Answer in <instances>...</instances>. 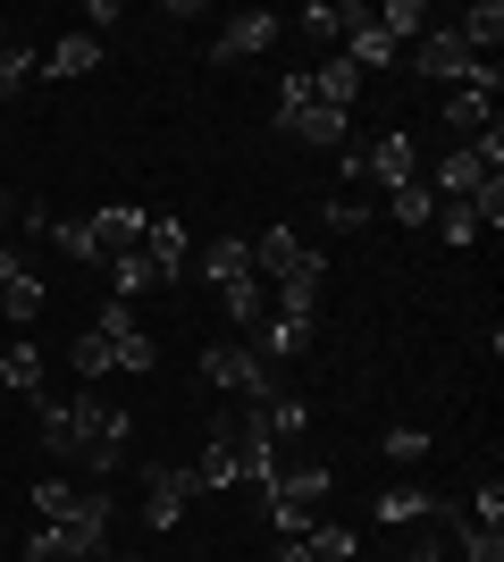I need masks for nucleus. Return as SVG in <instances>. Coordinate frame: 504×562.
<instances>
[{"label": "nucleus", "instance_id": "nucleus-1", "mask_svg": "<svg viewBox=\"0 0 504 562\" xmlns=\"http://www.w3.org/2000/svg\"><path fill=\"white\" fill-rule=\"evenodd\" d=\"M68 420H76V462L93 470V479H110V470L126 462V437H135V412H119V403H101L93 386L68 403Z\"/></svg>", "mask_w": 504, "mask_h": 562}, {"label": "nucleus", "instance_id": "nucleus-2", "mask_svg": "<svg viewBox=\"0 0 504 562\" xmlns=\"http://www.w3.org/2000/svg\"><path fill=\"white\" fill-rule=\"evenodd\" d=\"M253 278H261V285H320V278H328V260H320L294 227H269L261 244H253Z\"/></svg>", "mask_w": 504, "mask_h": 562}, {"label": "nucleus", "instance_id": "nucleus-3", "mask_svg": "<svg viewBox=\"0 0 504 562\" xmlns=\"http://www.w3.org/2000/svg\"><path fill=\"white\" fill-rule=\"evenodd\" d=\"M345 177H354V193H361V186L395 193V186H412V177H421V151H412V135H404V126H387V135L370 143V151H354V160H345Z\"/></svg>", "mask_w": 504, "mask_h": 562}, {"label": "nucleus", "instance_id": "nucleus-4", "mask_svg": "<svg viewBox=\"0 0 504 562\" xmlns=\"http://www.w3.org/2000/svg\"><path fill=\"white\" fill-rule=\"evenodd\" d=\"M202 378H211L219 395H244V403H269V395H278V378H269V361L253 345H211V352H202Z\"/></svg>", "mask_w": 504, "mask_h": 562}, {"label": "nucleus", "instance_id": "nucleus-5", "mask_svg": "<svg viewBox=\"0 0 504 562\" xmlns=\"http://www.w3.org/2000/svg\"><path fill=\"white\" fill-rule=\"evenodd\" d=\"M496 85H504V76H496V59H488L471 85H455V93H446V126H455L462 143H480L488 126H496Z\"/></svg>", "mask_w": 504, "mask_h": 562}, {"label": "nucleus", "instance_id": "nucleus-6", "mask_svg": "<svg viewBox=\"0 0 504 562\" xmlns=\"http://www.w3.org/2000/svg\"><path fill=\"white\" fill-rule=\"evenodd\" d=\"M412 68H421V76H437V85H471V76H480L488 59H471V50H462V34H455V25H437V34H421V43H412Z\"/></svg>", "mask_w": 504, "mask_h": 562}, {"label": "nucleus", "instance_id": "nucleus-7", "mask_svg": "<svg viewBox=\"0 0 504 562\" xmlns=\"http://www.w3.org/2000/svg\"><path fill=\"white\" fill-rule=\"evenodd\" d=\"M186 504H193V470L160 462V470H152V487H144V520H152V529H177Z\"/></svg>", "mask_w": 504, "mask_h": 562}, {"label": "nucleus", "instance_id": "nucleus-8", "mask_svg": "<svg viewBox=\"0 0 504 562\" xmlns=\"http://www.w3.org/2000/svg\"><path fill=\"white\" fill-rule=\"evenodd\" d=\"M278 34H287V25L269 18V9H236V18L219 25V59H261Z\"/></svg>", "mask_w": 504, "mask_h": 562}, {"label": "nucleus", "instance_id": "nucleus-9", "mask_svg": "<svg viewBox=\"0 0 504 562\" xmlns=\"http://www.w3.org/2000/svg\"><path fill=\"white\" fill-rule=\"evenodd\" d=\"M227 446H236V470H244V479H261V487L278 479V437L261 428V412H244V420L227 428Z\"/></svg>", "mask_w": 504, "mask_h": 562}, {"label": "nucleus", "instance_id": "nucleus-10", "mask_svg": "<svg viewBox=\"0 0 504 562\" xmlns=\"http://www.w3.org/2000/svg\"><path fill=\"white\" fill-rule=\"evenodd\" d=\"M85 227H93V252H101V260H119V252H135V244H144L152 218H144V211H126V202H110V211H93Z\"/></svg>", "mask_w": 504, "mask_h": 562}, {"label": "nucleus", "instance_id": "nucleus-11", "mask_svg": "<svg viewBox=\"0 0 504 562\" xmlns=\"http://www.w3.org/2000/svg\"><path fill=\"white\" fill-rule=\"evenodd\" d=\"M144 260H152V278H160V285H177V278H186V260H193L186 227H177V218H152V227H144Z\"/></svg>", "mask_w": 504, "mask_h": 562}, {"label": "nucleus", "instance_id": "nucleus-12", "mask_svg": "<svg viewBox=\"0 0 504 562\" xmlns=\"http://www.w3.org/2000/svg\"><path fill=\"white\" fill-rule=\"evenodd\" d=\"M278 126H287L294 143H312V151H336V143H345V110H328V101H303V110L278 117Z\"/></svg>", "mask_w": 504, "mask_h": 562}, {"label": "nucleus", "instance_id": "nucleus-13", "mask_svg": "<svg viewBox=\"0 0 504 562\" xmlns=\"http://www.w3.org/2000/svg\"><path fill=\"white\" fill-rule=\"evenodd\" d=\"M345 34H354V50H345V59H354L361 76H370V68H395V43H387L379 25H370V9H361V0L345 9Z\"/></svg>", "mask_w": 504, "mask_h": 562}, {"label": "nucleus", "instance_id": "nucleus-14", "mask_svg": "<svg viewBox=\"0 0 504 562\" xmlns=\"http://www.w3.org/2000/svg\"><path fill=\"white\" fill-rule=\"evenodd\" d=\"M244 470H236V446H227V428H219L211 446H202V462H193V495H227Z\"/></svg>", "mask_w": 504, "mask_h": 562}, {"label": "nucleus", "instance_id": "nucleus-15", "mask_svg": "<svg viewBox=\"0 0 504 562\" xmlns=\"http://www.w3.org/2000/svg\"><path fill=\"white\" fill-rule=\"evenodd\" d=\"M462 50L471 59H496V43H504V0H480V9H462Z\"/></svg>", "mask_w": 504, "mask_h": 562}, {"label": "nucleus", "instance_id": "nucleus-16", "mask_svg": "<svg viewBox=\"0 0 504 562\" xmlns=\"http://www.w3.org/2000/svg\"><path fill=\"white\" fill-rule=\"evenodd\" d=\"M261 361H294V352H312V319H287V311H269L261 319Z\"/></svg>", "mask_w": 504, "mask_h": 562}, {"label": "nucleus", "instance_id": "nucleus-17", "mask_svg": "<svg viewBox=\"0 0 504 562\" xmlns=\"http://www.w3.org/2000/svg\"><path fill=\"white\" fill-rule=\"evenodd\" d=\"M43 303H51V285L34 278V269H18V278L0 285V319H9V328H25V319H43Z\"/></svg>", "mask_w": 504, "mask_h": 562}, {"label": "nucleus", "instance_id": "nucleus-18", "mask_svg": "<svg viewBox=\"0 0 504 562\" xmlns=\"http://www.w3.org/2000/svg\"><path fill=\"white\" fill-rule=\"evenodd\" d=\"M269 495H278V504H303V513H312L320 495H328V462H294V470H278V479H269Z\"/></svg>", "mask_w": 504, "mask_h": 562}, {"label": "nucleus", "instance_id": "nucleus-19", "mask_svg": "<svg viewBox=\"0 0 504 562\" xmlns=\"http://www.w3.org/2000/svg\"><path fill=\"white\" fill-rule=\"evenodd\" d=\"M101 68V43L93 34H59V43L43 50V76H93Z\"/></svg>", "mask_w": 504, "mask_h": 562}, {"label": "nucleus", "instance_id": "nucleus-20", "mask_svg": "<svg viewBox=\"0 0 504 562\" xmlns=\"http://www.w3.org/2000/svg\"><path fill=\"white\" fill-rule=\"evenodd\" d=\"M312 101H328V110H354V101H361V68L345 59V50H336L328 68L312 76Z\"/></svg>", "mask_w": 504, "mask_h": 562}, {"label": "nucleus", "instance_id": "nucleus-21", "mask_svg": "<svg viewBox=\"0 0 504 562\" xmlns=\"http://www.w3.org/2000/svg\"><path fill=\"white\" fill-rule=\"evenodd\" d=\"M202 278H211V285H236V278H253V244H244V235H219L211 252H202Z\"/></svg>", "mask_w": 504, "mask_h": 562}, {"label": "nucleus", "instance_id": "nucleus-22", "mask_svg": "<svg viewBox=\"0 0 504 562\" xmlns=\"http://www.w3.org/2000/svg\"><path fill=\"white\" fill-rule=\"evenodd\" d=\"M370 25H379L387 43L404 50V43H421V25H429V9L421 0H387V9H370Z\"/></svg>", "mask_w": 504, "mask_h": 562}, {"label": "nucleus", "instance_id": "nucleus-23", "mask_svg": "<svg viewBox=\"0 0 504 562\" xmlns=\"http://www.w3.org/2000/svg\"><path fill=\"white\" fill-rule=\"evenodd\" d=\"M0 386H18V395L43 386V352L25 345V336H18V345H0Z\"/></svg>", "mask_w": 504, "mask_h": 562}, {"label": "nucleus", "instance_id": "nucleus-24", "mask_svg": "<svg viewBox=\"0 0 504 562\" xmlns=\"http://www.w3.org/2000/svg\"><path fill=\"white\" fill-rule=\"evenodd\" d=\"M219 303H227V319L261 328V319H269V285L261 278H236V285H219Z\"/></svg>", "mask_w": 504, "mask_h": 562}, {"label": "nucleus", "instance_id": "nucleus-25", "mask_svg": "<svg viewBox=\"0 0 504 562\" xmlns=\"http://www.w3.org/2000/svg\"><path fill=\"white\" fill-rule=\"evenodd\" d=\"M34 437H43L51 462H68V470H76V420H68V403H43V428H34Z\"/></svg>", "mask_w": 504, "mask_h": 562}, {"label": "nucleus", "instance_id": "nucleus-26", "mask_svg": "<svg viewBox=\"0 0 504 562\" xmlns=\"http://www.w3.org/2000/svg\"><path fill=\"white\" fill-rule=\"evenodd\" d=\"M379 520H387V529H404V520H437V495H421V487H387V495H379Z\"/></svg>", "mask_w": 504, "mask_h": 562}, {"label": "nucleus", "instance_id": "nucleus-27", "mask_svg": "<svg viewBox=\"0 0 504 562\" xmlns=\"http://www.w3.org/2000/svg\"><path fill=\"white\" fill-rule=\"evenodd\" d=\"M387 211L404 218V227H429V218H437V193L421 186V177H412V186H395V193H387Z\"/></svg>", "mask_w": 504, "mask_h": 562}, {"label": "nucleus", "instance_id": "nucleus-28", "mask_svg": "<svg viewBox=\"0 0 504 562\" xmlns=\"http://www.w3.org/2000/svg\"><path fill=\"white\" fill-rule=\"evenodd\" d=\"M110 285H119V303H135L144 285H160V278H152V260H144V244H135V252H119V260H110Z\"/></svg>", "mask_w": 504, "mask_h": 562}, {"label": "nucleus", "instance_id": "nucleus-29", "mask_svg": "<svg viewBox=\"0 0 504 562\" xmlns=\"http://www.w3.org/2000/svg\"><path fill=\"white\" fill-rule=\"evenodd\" d=\"M68 361H76V378H85V386H93V378H101V370H119V352L101 345V336H93V328H76V352H68Z\"/></svg>", "mask_w": 504, "mask_h": 562}, {"label": "nucleus", "instance_id": "nucleus-30", "mask_svg": "<svg viewBox=\"0 0 504 562\" xmlns=\"http://www.w3.org/2000/svg\"><path fill=\"white\" fill-rule=\"evenodd\" d=\"M93 336H101V345H110V352H119L126 336H135V303H119V294H110V303L93 311Z\"/></svg>", "mask_w": 504, "mask_h": 562}, {"label": "nucleus", "instance_id": "nucleus-31", "mask_svg": "<svg viewBox=\"0 0 504 562\" xmlns=\"http://www.w3.org/2000/svg\"><path fill=\"white\" fill-rule=\"evenodd\" d=\"M312 562H354V529H336V520H312Z\"/></svg>", "mask_w": 504, "mask_h": 562}, {"label": "nucleus", "instance_id": "nucleus-32", "mask_svg": "<svg viewBox=\"0 0 504 562\" xmlns=\"http://www.w3.org/2000/svg\"><path fill=\"white\" fill-rule=\"evenodd\" d=\"M43 68V50H25V43H0V93H18L25 76Z\"/></svg>", "mask_w": 504, "mask_h": 562}, {"label": "nucleus", "instance_id": "nucleus-33", "mask_svg": "<svg viewBox=\"0 0 504 562\" xmlns=\"http://www.w3.org/2000/svg\"><path fill=\"white\" fill-rule=\"evenodd\" d=\"M437 235H446V244H471V235H480V218H471V202H437V218H429Z\"/></svg>", "mask_w": 504, "mask_h": 562}, {"label": "nucleus", "instance_id": "nucleus-34", "mask_svg": "<svg viewBox=\"0 0 504 562\" xmlns=\"http://www.w3.org/2000/svg\"><path fill=\"white\" fill-rule=\"evenodd\" d=\"M303 34H312V43H336V34H345V9H336V0H312V9H303Z\"/></svg>", "mask_w": 504, "mask_h": 562}, {"label": "nucleus", "instance_id": "nucleus-35", "mask_svg": "<svg viewBox=\"0 0 504 562\" xmlns=\"http://www.w3.org/2000/svg\"><path fill=\"white\" fill-rule=\"evenodd\" d=\"M387 462H429V428H387Z\"/></svg>", "mask_w": 504, "mask_h": 562}, {"label": "nucleus", "instance_id": "nucleus-36", "mask_svg": "<svg viewBox=\"0 0 504 562\" xmlns=\"http://www.w3.org/2000/svg\"><path fill=\"white\" fill-rule=\"evenodd\" d=\"M51 244H59L68 260H101V252H93V227H85V218H59V227H51Z\"/></svg>", "mask_w": 504, "mask_h": 562}, {"label": "nucleus", "instance_id": "nucleus-37", "mask_svg": "<svg viewBox=\"0 0 504 562\" xmlns=\"http://www.w3.org/2000/svg\"><path fill=\"white\" fill-rule=\"evenodd\" d=\"M462 562H504V529H471L462 520Z\"/></svg>", "mask_w": 504, "mask_h": 562}, {"label": "nucleus", "instance_id": "nucleus-38", "mask_svg": "<svg viewBox=\"0 0 504 562\" xmlns=\"http://www.w3.org/2000/svg\"><path fill=\"white\" fill-rule=\"evenodd\" d=\"M320 218H328V227H370V193H336Z\"/></svg>", "mask_w": 504, "mask_h": 562}, {"label": "nucleus", "instance_id": "nucleus-39", "mask_svg": "<svg viewBox=\"0 0 504 562\" xmlns=\"http://www.w3.org/2000/svg\"><path fill=\"white\" fill-rule=\"evenodd\" d=\"M462 520H471V529H504V487H480Z\"/></svg>", "mask_w": 504, "mask_h": 562}, {"label": "nucleus", "instance_id": "nucleus-40", "mask_svg": "<svg viewBox=\"0 0 504 562\" xmlns=\"http://www.w3.org/2000/svg\"><path fill=\"white\" fill-rule=\"evenodd\" d=\"M278 311L287 319H320V285H278Z\"/></svg>", "mask_w": 504, "mask_h": 562}, {"label": "nucleus", "instance_id": "nucleus-41", "mask_svg": "<svg viewBox=\"0 0 504 562\" xmlns=\"http://www.w3.org/2000/svg\"><path fill=\"white\" fill-rule=\"evenodd\" d=\"M269 520H278V538H312V513H303V504H278V495H269Z\"/></svg>", "mask_w": 504, "mask_h": 562}, {"label": "nucleus", "instance_id": "nucleus-42", "mask_svg": "<svg viewBox=\"0 0 504 562\" xmlns=\"http://www.w3.org/2000/svg\"><path fill=\"white\" fill-rule=\"evenodd\" d=\"M152 361H160V345H152V336L135 328V336H126V345H119V370H152Z\"/></svg>", "mask_w": 504, "mask_h": 562}, {"label": "nucleus", "instance_id": "nucleus-43", "mask_svg": "<svg viewBox=\"0 0 504 562\" xmlns=\"http://www.w3.org/2000/svg\"><path fill=\"white\" fill-rule=\"evenodd\" d=\"M303 101H312V76H287V85H278V117H294Z\"/></svg>", "mask_w": 504, "mask_h": 562}, {"label": "nucleus", "instance_id": "nucleus-44", "mask_svg": "<svg viewBox=\"0 0 504 562\" xmlns=\"http://www.w3.org/2000/svg\"><path fill=\"white\" fill-rule=\"evenodd\" d=\"M9 211H18V202H9V193H0V227H9Z\"/></svg>", "mask_w": 504, "mask_h": 562}, {"label": "nucleus", "instance_id": "nucleus-45", "mask_svg": "<svg viewBox=\"0 0 504 562\" xmlns=\"http://www.w3.org/2000/svg\"><path fill=\"white\" fill-rule=\"evenodd\" d=\"M59 562H101V554H59Z\"/></svg>", "mask_w": 504, "mask_h": 562}, {"label": "nucleus", "instance_id": "nucleus-46", "mask_svg": "<svg viewBox=\"0 0 504 562\" xmlns=\"http://www.w3.org/2000/svg\"><path fill=\"white\" fill-rule=\"evenodd\" d=\"M101 562H135V554H101Z\"/></svg>", "mask_w": 504, "mask_h": 562}]
</instances>
